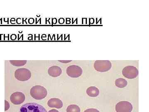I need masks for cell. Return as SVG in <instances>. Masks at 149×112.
Instances as JSON below:
<instances>
[{
	"label": "cell",
	"instance_id": "4",
	"mask_svg": "<svg viewBox=\"0 0 149 112\" xmlns=\"http://www.w3.org/2000/svg\"><path fill=\"white\" fill-rule=\"evenodd\" d=\"M15 76L19 81H25L29 80L31 77V73L27 69H18L15 71Z\"/></svg>",
	"mask_w": 149,
	"mask_h": 112
},
{
	"label": "cell",
	"instance_id": "1",
	"mask_svg": "<svg viewBox=\"0 0 149 112\" xmlns=\"http://www.w3.org/2000/svg\"><path fill=\"white\" fill-rule=\"evenodd\" d=\"M30 94L32 98L36 100H42L47 96V91L43 86L35 85L32 87L30 90Z\"/></svg>",
	"mask_w": 149,
	"mask_h": 112
},
{
	"label": "cell",
	"instance_id": "16",
	"mask_svg": "<svg viewBox=\"0 0 149 112\" xmlns=\"http://www.w3.org/2000/svg\"><path fill=\"white\" fill-rule=\"evenodd\" d=\"M5 111H7V110H8V109L9 108H10V105L9 104L7 101H6L5 100Z\"/></svg>",
	"mask_w": 149,
	"mask_h": 112
},
{
	"label": "cell",
	"instance_id": "15",
	"mask_svg": "<svg viewBox=\"0 0 149 112\" xmlns=\"http://www.w3.org/2000/svg\"><path fill=\"white\" fill-rule=\"evenodd\" d=\"M84 112H100L98 110L95 108H90L85 110Z\"/></svg>",
	"mask_w": 149,
	"mask_h": 112
},
{
	"label": "cell",
	"instance_id": "2",
	"mask_svg": "<svg viewBox=\"0 0 149 112\" xmlns=\"http://www.w3.org/2000/svg\"><path fill=\"white\" fill-rule=\"evenodd\" d=\"M19 112H47L42 106L36 103H27L21 107Z\"/></svg>",
	"mask_w": 149,
	"mask_h": 112
},
{
	"label": "cell",
	"instance_id": "13",
	"mask_svg": "<svg viewBox=\"0 0 149 112\" xmlns=\"http://www.w3.org/2000/svg\"><path fill=\"white\" fill-rule=\"evenodd\" d=\"M67 112H80V109L76 105H70L67 108Z\"/></svg>",
	"mask_w": 149,
	"mask_h": 112
},
{
	"label": "cell",
	"instance_id": "9",
	"mask_svg": "<svg viewBox=\"0 0 149 112\" xmlns=\"http://www.w3.org/2000/svg\"><path fill=\"white\" fill-rule=\"evenodd\" d=\"M62 71L60 67L54 66L49 68L48 70V74L52 77H57L61 74Z\"/></svg>",
	"mask_w": 149,
	"mask_h": 112
},
{
	"label": "cell",
	"instance_id": "6",
	"mask_svg": "<svg viewBox=\"0 0 149 112\" xmlns=\"http://www.w3.org/2000/svg\"><path fill=\"white\" fill-rule=\"evenodd\" d=\"M66 73L70 77L77 78L81 76L83 73V70L78 66L73 65L70 66L67 68Z\"/></svg>",
	"mask_w": 149,
	"mask_h": 112
},
{
	"label": "cell",
	"instance_id": "10",
	"mask_svg": "<svg viewBox=\"0 0 149 112\" xmlns=\"http://www.w3.org/2000/svg\"><path fill=\"white\" fill-rule=\"evenodd\" d=\"M47 104L50 108H55L58 109L62 108L63 106V104L61 100L56 98H53L49 100Z\"/></svg>",
	"mask_w": 149,
	"mask_h": 112
},
{
	"label": "cell",
	"instance_id": "5",
	"mask_svg": "<svg viewBox=\"0 0 149 112\" xmlns=\"http://www.w3.org/2000/svg\"><path fill=\"white\" fill-rule=\"evenodd\" d=\"M122 74L124 77L129 79L136 78L139 75V70L133 66H125L122 70Z\"/></svg>",
	"mask_w": 149,
	"mask_h": 112
},
{
	"label": "cell",
	"instance_id": "17",
	"mask_svg": "<svg viewBox=\"0 0 149 112\" xmlns=\"http://www.w3.org/2000/svg\"><path fill=\"white\" fill-rule=\"evenodd\" d=\"M72 60H58V62H61L63 63H69Z\"/></svg>",
	"mask_w": 149,
	"mask_h": 112
},
{
	"label": "cell",
	"instance_id": "7",
	"mask_svg": "<svg viewBox=\"0 0 149 112\" xmlns=\"http://www.w3.org/2000/svg\"><path fill=\"white\" fill-rule=\"evenodd\" d=\"M133 107L130 102L123 101L118 103L115 107V109L117 112H131Z\"/></svg>",
	"mask_w": 149,
	"mask_h": 112
},
{
	"label": "cell",
	"instance_id": "8",
	"mask_svg": "<svg viewBox=\"0 0 149 112\" xmlns=\"http://www.w3.org/2000/svg\"><path fill=\"white\" fill-rule=\"evenodd\" d=\"M25 96L23 93L16 92L11 95L10 100L12 104L15 105H20L25 101Z\"/></svg>",
	"mask_w": 149,
	"mask_h": 112
},
{
	"label": "cell",
	"instance_id": "11",
	"mask_svg": "<svg viewBox=\"0 0 149 112\" xmlns=\"http://www.w3.org/2000/svg\"><path fill=\"white\" fill-rule=\"evenodd\" d=\"M86 93L90 97H96L99 96L100 91L95 86H91L87 89Z\"/></svg>",
	"mask_w": 149,
	"mask_h": 112
},
{
	"label": "cell",
	"instance_id": "3",
	"mask_svg": "<svg viewBox=\"0 0 149 112\" xmlns=\"http://www.w3.org/2000/svg\"><path fill=\"white\" fill-rule=\"evenodd\" d=\"M95 69L99 72H104L110 70L111 63L109 60H97L94 64Z\"/></svg>",
	"mask_w": 149,
	"mask_h": 112
},
{
	"label": "cell",
	"instance_id": "14",
	"mask_svg": "<svg viewBox=\"0 0 149 112\" xmlns=\"http://www.w3.org/2000/svg\"><path fill=\"white\" fill-rule=\"evenodd\" d=\"M10 62L14 66H21L26 64L27 61L26 60H10Z\"/></svg>",
	"mask_w": 149,
	"mask_h": 112
},
{
	"label": "cell",
	"instance_id": "12",
	"mask_svg": "<svg viewBox=\"0 0 149 112\" xmlns=\"http://www.w3.org/2000/svg\"><path fill=\"white\" fill-rule=\"evenodd\" d=\"M128 82L123 78H119L115 80V85L119 88H123L127 86Z\"/></svg>",
	"mask_w": 149,
	"mask_h": 112
},
{
	"label": "cell",
	"instance_id": "18",
	"mask_svg": "<svg viewBox=\"0 0 149 112\" xmlns=\"http://www.w3.org/2000/svg\"><path fill=\"white\" fill-rule=\"evenodd\" d=\"M48 112H59L56 109H52L50 110Z\"/></svg>",
	"mask_w": 149,
	"mask_h": 112
}]
</instances>
